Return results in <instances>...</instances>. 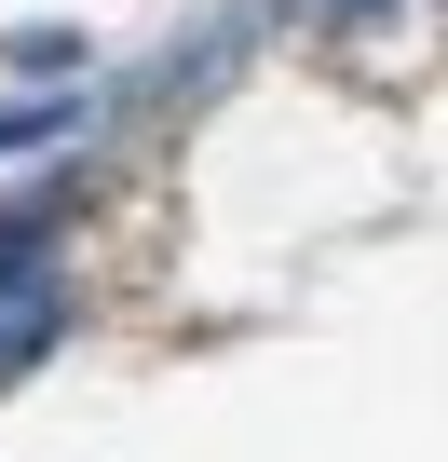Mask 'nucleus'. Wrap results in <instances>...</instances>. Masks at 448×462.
<instances>
[{"label":"nucleus","instance_id":"nucleus-2","mask_svg":"<svg viewBox=\"0 0 448 462\" xmlns=\"http://www.w3.org/2000/svg\"><path fill=\"white\" fill-rule=\"evenodd\" d=\"M217 55H245V14H204V28H190V42H177V55L150 69V82H136V96H190V82H204Z\"/></svg>","mask_w":448,"mask_h":462},{"label":"nucleus","instance_id":"nucleus-4","mask_svg":"<svg viewBox=\"0 0 448 462\" xmlns=\"http://www.w3.org/2000/svg\"><path fill=\"white\" fill-rule=\"evenodd\" d=\"M14 69H28V82H69V69H82V28H14Z\"/></svg>","mask_w":448,"mask_h":462},{"label":"nucleus","instance_id":"nucleus-3","mask_svg":"<svg viewBox=\"0 0 448 462\" xmlns=\"http://www.w3.org/2000/svg\"><path fill=\"white\" fill-rule=\"evenodd\" d=\"M82 123V96H14V109H0V163H14V150H55Z\"/></svg>","mask_w":448,"mask_h":462},{"label":"nucleus","instance_id":"nucleus-1","mask_svg":"<svg viewBox=\"0 0 448 462\" xmlns=\"http://www.w3.org/2000/svg\"><path fill=\"white\" fill-rule=\"evenodd\" d=\"M55 327H69V300H55V286H14V300H0V381L41 367V354H55Z\"/></svg>","mask_w":448,"mask_h":462},{"label":"nucleus","instance_id":"nucleus-5","mask_svg":"<svg viewBox=\"0 0 448 462\" xmlns=\"http://www.w3.org/2000/svg\"><path fill=\"white\" fill-rule=\"evenodd\" d=\"M326 14H380V0H326Z\"/></svg>","mask_w":448,"mask_h":462}]
</instances>
